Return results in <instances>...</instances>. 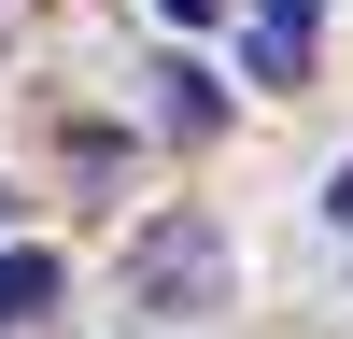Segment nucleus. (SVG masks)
<instances>
[{
	"mask_svg": "<svg viewBox=\"0 0 353 339\" xmlns=\"http://www.w3.org/2000/svg\"><path fill=\"white\" fill-rule=\"evenodd\" d=\"M212 269H226L212 212H156V226L128 240V282H141V311H198V297H212Z\"/></svg>",
	"mask_w": 353,
	"mask_h": 339,
	"instance_id": "obj_1",
	"label": "nucleus"
},
{
	"mask_svg": "<svg viewBox=\"0 0 353 339\" xmlns=\"http://www.w3.org/2000/svg\"><path fill=\"white\" fill-rule=\"evenodd\" d=\"M241 85H311V0H254V28H241Z\"/></svg>",
	"mask_w": 353,
	"mask_h": 339,
	"instance_id": "obj_2",
	"label": "nucleus"
},
{
	"mask_svg": "<svg viewBox=\"0 0 353 339\" xmlns=\"http://www.w3.org/2000/svg\"><path fill=\"white\" fill-rule=\"evenodd\" d=\"M156 85H170V99H156V127H170V141H212V127H226L212 71H156Z\"/></svg>",
	"mask_w": 353,
	"mask_h": 339,
	"instance_id": "obj_3",
	"label": "nucleus"
},
{
	"mask_svg": "<svg viewBox=\"0 0 353 339\" xmlns=\"http://www.w3.org/2000/svg\"><path fill=\"white\" fill-rule=\"evenodd\" d=\"M28 311H57V254H0V325H28Z\"/></svg>",
	"mask_w": 353,
	"mask_h": 339,
	"instance_id": "obj_4",
	"label": "nucleus"
},
{
	"mask_svg": "<svg viewBox=\"0 0 353 339\" xmlns=\"http://www.w3.org/2000/svg\"><path fill=\"white\" fill-rule=\"evenodd\" d=\"M156 14H170V28H212V14H241V0H156Z\"/></svg>",
	"mask_w": 353,
	"mask_h": 339,
	"instance_id": "obj_5",
	"label": "nucleus"
},
{
	"mask_svg": "<svg viewBox=\"0 0 353 339\" xmlns=\"http://www.w3.org/2000/svg\"><path fill=\"white\" fill-rule=\"evenodd\" d=\"M325 226H339V240H353V170H339V184H325Z\"/></svg>",
	"mask_w": 353,
	"mask_h": 339,
	"instance_id": "obj_6",
	"label": "nucleus"
},
{
	"mask_svg": "<svg viewBox=\"0 0 353 339\" xmlns=\"http://www.w3.org/2000/svg\"><path fill=\"white\" fill-rule=\"evenodd\" d=\"M0 212H14V198H0Z\"/></svg>",
	"mask_w": 353,
	"mask_h": 339,
	"instance_id": "obj_7",
	"label": "nucleus"
}]
</instances>
